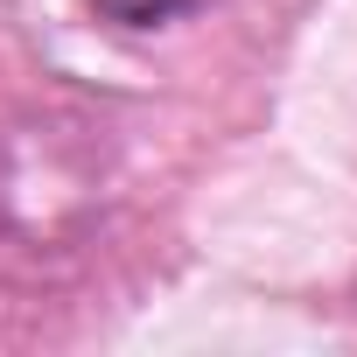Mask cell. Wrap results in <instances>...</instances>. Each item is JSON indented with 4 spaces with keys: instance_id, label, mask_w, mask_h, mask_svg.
<instances>
[{
    "instance_id": "6da1fadb",
    "label": "cell",
    "mask_w": 357,
    "mask_h": 357,
    "mask_svg": "<svg viewBox=\"0 0 357 357\" xmlns=\"http://www.w3.org/2000/svg\"><path fill=\"white\" fill-rule=\"evenodd\" d=\"M197 8L204 0H91V15L112 22V29H168V22H183Z\"/></svg>"
}]
</instances>
